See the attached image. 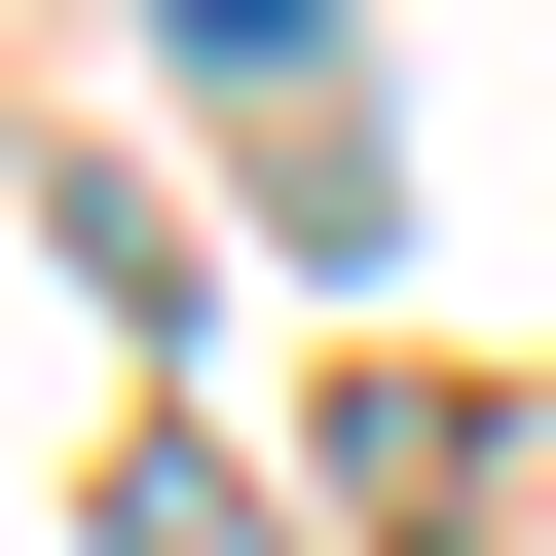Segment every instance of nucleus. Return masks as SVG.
<instances>
[{
	"label": "nucleus",
	"instance_id": "f257e3e1",
	"mask_svg": "<svg viewBox=\"0 0 556 556\" xmlns=\"http://www.w3.org/2000/svg\"><path fill=\"white\" fill-rule=\"evenodd\" d=\"M149 38H223V75H298V38H334V0H149Z\"/></svg>",
	"mask_w": 556,
	"mask_h": 556
}]
</instances>
